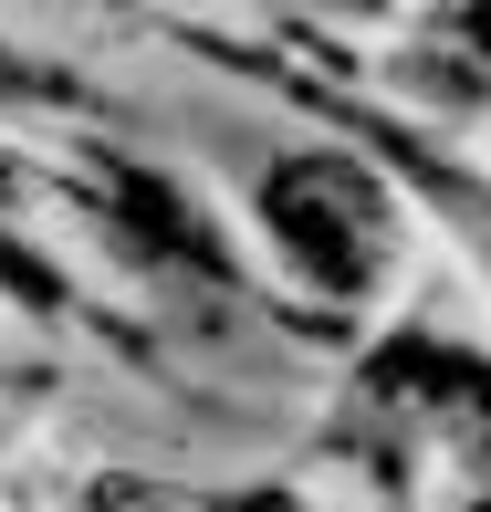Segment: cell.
Here are the masks:
<instances>
[{"mask_svg":"<svg viewBox=\"0 0 491 512\" xmlns=\"http://www.w3.org/2000/svg\"><path fill=\"white\" fill-rule=\"evenodd\" d=\"M262 209H272V241H283L324 293H356L366 272H377V189H366L345 157H283Z\"/></svg>","mask_w":491,"mask_h":512,"instance_id":"6da1fadb","label":"cell"},{"mask_svg":"<svg viewBox=\"0 0 491 512\" xmlns=\"http://www.w3.org/2000/svg\"><path fill=\"white\" fill-rule=\"evenodd\" d=\"M220 512H303V502H283V492H251V502H220Z\"/></svg>","mask_w":491,"mask_h":512,"instance_id":"3957f363","label":"cell"},{"mask_svg":"<svg viewBox=\"0 0 491 512\" xmlns=\"http://www.w3.org/2000/svg\"><path fill=\"white\" fill-rule=\"evenodd\" d=\"M115 199L136 209V241H147V251H168V262H220V251H209V230H189V209H178L168 189H157V178L115 168Z\"/></svg>","mask_w":491,"mask_h":512,"instance_id":"7a4b0ae2","label":"cell"},{"mask_svg":"<svg viewBox=\"0 0 491 512\" xmlns=\"http://www.w3.org/2000/svg\"><path fill=\"white\" fill-rule=\"evenodd\" d=\"M460 32H471V42H491V11H460Z\"/></svg>","mask_w":491,"mask_h":512,"instance_id":"277c9868","label":"cell"}]
</instances>
